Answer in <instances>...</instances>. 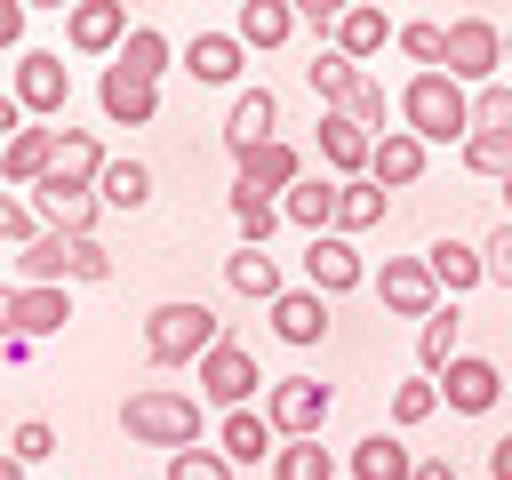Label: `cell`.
Segmentation results:
<instances>
[{"instance_id":"cell-1","label":"cell","mask_w":512,"mask_h":480,"mask_svg":"<svg viewBox=\"0 0 512 480\" xmlns=\"http://www.w3.org/2000/svg\"><path fill=\"white\" fill-rule=\"evenodd\" d=\"M120 432L136 448H160V456L208 448V400L200 392H176V384H144V392L120 400Z\"/></svg>"},{"instance_id":"cell-2","label":"cell","mask_w":512,"mask_h":480,"mask_svg":"<svg viewBox=\"0 0 512 480\" xmlns=\"http://www.w3.org/2000/svg\"><path fill=\"white\" fill-rule=\"evenodd\" d=\"M64 280H112V248L96 232H40L32 248L8 256V288H64Z\"/></svg>"},{"instance_id":"cell-3","label":"cell","mask_w":512,"mask_h":480,"mask_svg":"<svg viewBox=\"0 0 512 480\" xmlns=\"http://www.w3.org/2000/svg\"><path fill=\"white\" fill-rule=\"evenodd\" d=\"M216 344H224V320L200 296H168V304L144 312V360L152 368H200Z\"/></svg>"},{"instance_id":"cell-4","label":"cell","mask_w":512,"mask_h":480,"mask_svg":"<svg viewBox=\"0 0 512 480\" xmlns=\"http://www.w3.org/2000/svg\"><path fill=\"white\" fill-rule=\"evenodd\" d=\"M400 128L424 136V144H472V88H456L448 72H408Z\"/></svg>"},{"instance_id":"cell-5","label":"cell","mask_w":512,"mask_h":480,"mask_svg":"<svg viewBox=\"0 0 512 480\" xmlns=\"http://www.w3.org/2000/svg\"><path fill=\"white\" fill-rule=\"evenodd\" d=\"M192 392H200L208 408H224V416H232V408H256V392H272V376L256 368V352H248L240 336H224V344L192 368Z\"/></svg>"},{"instance_id":"cell-6","label":"cell","mask_w":512,"mask_h":480,"mask_svg":"<svg viewBox=\"0 0 512 480\" xmlns=\"http://www.w3.org/2000/svg\"><path fill=\"white\" fill-rule=\"evenodd\" d=\"M496 72H504V24L456 16V24H448V80L480 96V88H496Z\"/></svg>"},{"instance_id":"cell-7","label":"cell","mask_w":512,"mask_h":480,"mask_svg":"<svg viewBox=\"0 0 512 480\" xmlns=\"http://www.w3.org/2000/svg\"><path fill=\"white\" fill-rule=\"evenodd\" d=\"M8 96L24 104V120H56V112L72 104V64H64L56 48H24V56L8 64Z\"/></svg>"},{"instance_id":"cell-8","label":"cell","mask_w":512,"mask_h":480,"mask_svg":"<svg viewBox=\"0 0 512 480\" xmlns=\"http://www.w3.org/2000/svg\"><path fill=\"white\" fill-rule=\"evenodd\" d=\"M328 408H336V392L320 376H272V392H264V416H272L280 440H320Z\"/></svg>"},{"instance_id":"cell-9","label":"cell","mask_w":512,"mask_h":480,"mask_svg":"<svg viewBox=\"0 0 512 480\" xmlns=\"http://www.w3.org/2000/svg\"><path fill=\"white\" fill-rule=\"evenodd\" d=\"M128 0H72L64 8V48L72 56H88V64H112L120 48H128Z\"/></svg>"},{"instance_id":"cell-10","label":"cell","mask_w":512,"mask_h":480,"mask_svg":"<svg viewBox=\"0 0 512 480\" xmlns=\"http://www.w3.org/2000/svg\"><path fill=\"white\" fill-rule=\"evenodd\" d=\"M368 288H376V296H384V312H400V320H416V328H424V320H432V312H440V304H448V296H440V280H432V264H424V256H384V272H376V280H368Z\"/></svg>"},{"instance_id":"cell-11","label":"cell","mask_w":512,"mask_h":480,"mask_svg":"<svg viewBox=\"0 0 512 480\" xmlns=\"http://www.w3.org/2000/svg\"><path fill=\"white\" fill-rule=\"evenodd\" d=\"M376 272L360 264V248L344 240V232H320V240H304V288H320V296H352V288H368Z\"/></svg>"},{"instance_id":"cell-12","label":"cell","mask_w":512,"mask_h":480,"mask_svg":"<svg viewBox=\"0 0 512 480\" xmlns=\"http://www.w3.org/2000/svg\"><path fill=\"white\" fill-rule=\"evenodd\" d=\"M368 160H376V136H368L352 112H320V176L360 184V176H368Z\"/></svg>"},{"instance_id":"cell-13","label":"cell","mask_w":512,"mask_h":480,"mask_svg":"<svg viewBox=\"0 0 512 480\" xmlns=\"http://www.w3.org/2000/svg\"><path fill=\"white\" fill-rule=\"evenodd\" d=\"M64 320H72V288H8L0 296V328L8 336H64Z\"/></svg>"},{"instance_id":"cell-14","label":"cell","mask_w":512,"mask_h":480,"mask_svg":"<svg viewBox=\"0 0 512 480\" xmlns=\"http://www.w3.org/2000/svg\"><path fill=\"white\" fill-rule=\"evenodd\" d=\"M56 144H64V128H48V120L16 128V136L0 144V184H8V192H32V184L56 168Z\"/></svg>"},{"instance_id":"cell-15","label":"cell","mask_w":512,"mask_h":480,"mask_svg":"<svg viewBox=\"0 0 512 480\" xmlns=\"http://www.w3.org/2000/svg\"><path fill=\"white\" fill-rule=\"evenodd\" d=\"M104 168H112V152H104L88 128H64V144H56V168H48L32 192H96V184H104Z\"/></svg>"},{"instance_id":"cell-16","label":"cell","mask_w":512,"mask_h":480,"mask_svg":"<svg viewBox=\"0 0 512 480\" xmlns=\"http://www.w3.org/2000/svg\"><path fill=\"white\" fill-rule=\"evenodd\" d=\"M440 400H448V416H488V408L504 400V368L480 360V352H464V360L440 376Z\"/></svg>"},{"instance_id":"cell-17","label":"cell","mask_w":512,"mask_h":480,"mask_svg":"<svg viewBox=\"0 0 512 480\" xmlns=\"http://www.w3.org/2000/svg\"><path fill=\"white\" fill-rule=\"evenodd\" d=\"M272 136H280V96H272V88H240L232 112H224V152L240 160V152H256V144H272Z\"/></svg>"},{"instance_id":"cell-18","label":"cell","mask_w":512,"mask_h":480,"mask_svg":"<svg viewBox=\"0 0 512 480\" xmlns=\"http://www.w3.org/2000/svg\"><path fill=\"white\" fill-rule=\"evenodd\" d=\"M240 64H248L240 32H192V40H184V72H192L200 88H240Z\"/></svg>"},{"instance_id":"cell-19","label":"cell","mask_w":512,"mask_h":480,"mask_svg":"<svg viewBox=\"0 0 512 480\" xmlns=\"http://www.w3.org/2000/svg\"><path fill=\"white\" fill-rule=\"evenodd\" d=\"M96 104H104V120H112V128H152V120H160V88H152V80H128L120 64H104Z\"/></svg>"},{"instance_id":"cell-20","label":"cell","mask_w":512,"mask_h":480,"mask_svg":"<svg viewBox=\"0 0 512 480\" xmlns=\"http://www.w3.org/2000/svg\"><path fill=\"white\" fill-rule=\"evenodd\" d=\"M232 168H240V184H256V192H272V200H280V192H296V184L312 176V168H304V152H296L288 136H272V144H256V152H240Z\"/></svg>"},{"instance_id":"cell-21","label":"cell","mask_w":512,"mask_h":480,"mask_svg":"<svg viewBox=\"0 0 512 480\" xmlns=\"http://www.w3.org/2000/svg\"><path fill=\"white\" fill-rule=\"evenodd\" d=\"M424 264H432V280H440V296L456 304V296H472L480 280H488V248H472V240H456V232H440L432 248H424Z\"/></svg>"},{"instance_id":"cell-22","label":"cell","mask_w":512,"mask_h":480,"mask_svg":"<svg viewBox=\"0 0 512 480\" xmlns=\"http://www.w3.org/2000/svg\"><path fill=\"white\" fill-rule=\"evenodd\" d=\"M424 168H432V144H424V136H408V128L376 136V160H368V176H376L384 192H408V184H424Z\"/></svg>"},{"instance_id":"cell-23","label":"cell","mask_w":512,"mask_h":480,"mask_svg":"<svg viewBox=\"0 0 512 480\" xmlns=\"http://www.w3.org/2000/svg\"><path fill=\"white\" fill-rule=\"evenodd\" d=\"M304 80H312V96H320L328 112H352V104H360V88H368V64H352L344 48H320V56L304 64Z\"/></svg>"},{"instance_id":"cell-24","label":"cell","mask_w":512,"mask_h":480,"mask_svg":"<svg viewBox=\"0 0 512 480\" xmlns=\"http://www.w3.org/2000/svg\"><path fill=\"white\" fill-rule=\"evenodd\" d=\"M272 336L296 344V352H312V344L328 336V296H320V288H288V296L272 304Z\"/></svg>"},{"instance_id":"cell-25","label":"cell","mask_w":512,"mask_h":480,"mask_svg":"<svg viewBox=\"0 0 512 480\" xmlns=\"http://www.w3.org/2000/svg\"><path fill=\"white\" fill-rule=\"evenodd\" d=\"M216 448H224L232 464H272V456H280V432H272L264 408H232V416L216 424Z\"/></svg>"},{"instance_id":"cell-26","label":"cell","mask_w":512,"mask_h":480,"mask_svg":"<svg viewBox=\"0 0 512 480\" xmlns=\"http://www.w3.org/2000/svg\"><path fill=\"white\" fill-rule=\"evenodd\" d=\"M336 192H344L336 176H304L296 192H280V216H288L304 240H320V232H336Z\"/></svg>"},{"instance_id":"cell-27","label":"cell","mask_w":512,"mask_h":480,"mask_svg":"<svg viewBox=\"0 0 512 480\" xmlns=\"http://www.w3.org/2000/svg\"><path fill=\"white\" fill-rule=\"evenodd\" d=\"M224 288L248 296V304H264V312L288 296V280H280V264H272L264 248H232V256H224Z\"/></svg>"},{"instance_id":"cell-28","label":"cell","mask_w":512,"mask_h":480,"mask_svg":"<svg viewBox=\"0 0 512 480\" xmlns=\"http://www.w3.org/2000/svg\"><path fill=\"white\" fill-rule=\"evenodd\" d=\"M456 360H464V312L440 304V312L416 328V376H448Z\"/></svg>"},{"instance_id":"cell-29","label":"cell","mask_w":512,"mask_h":480,"mask_svg":"<svg viewBox=\"0 0 512 480\" xmlns=\"http://www.w3.org/2000/svg\"><path fill=\"white\" fill-rule=\"evenodd\" d=\"M296 8L288 0H240V16H232V32H240V48H288L296 40Z\"/></svg>"},{"instance_id":"cell-30","label":"cell","mask_w":512,"mask_h":480,"mask_svg":"<svg viewBox=\"0 0 512 480\" xmlns=\"http://www.w3.org/2000/svg\"><path fill=\"white\" fill-rule=\"evenodd\" d=\"M392 40H400V24H392L384 8H368V0H360V8H344V24H336V40H328V48H344L352 64H368V56H384Z\"/></svg>"},{"instance_id":"cell-31","label":"cell","mask_w":512,"mask_h":480,"mask_svg":"<svg viewBox=\"0 0 512 480\" xmlns=\"http://www.w3.org/2000/svg\"><path fill=\"white\" fill-rule=\"evenodd\" d=\"M224 208H232V224H240V248H264V240L288 224V216H280V200H272V192H256V184H240V176H232Z\"/></svg>"},{"instance_id":"cell-32","label":"cell","mask_w":512,"mask_h":480,"mask_svg":"<svg viewBox=\"0 0 512 480\" xmlns=\"http://www.w3.org/2000/svg\"><path fill=\"white\" fill-rule=\"evenodd\" d=\"M352 480H416L408 440H400V432H368V440L352 448Z\"/></svg>"},{"instance_id":"cell-33","label":"cell","mask_w":512,"mask_h":480,"mask_svg":"<svg viewBox=\"0 0 512 480\" xmlns=\"http://www.w3.org/2000/svg\"><path fill=\"white\" fill-rule=\"evenodd\" d=\"M112 64H120L128 80H152V88H160V72L176 64V40H168L160 24H136V32H128V48H120Z\"/></svg>"},{"instance_id":"cell-34","label":"cell","mask_w":512,"mask_h":480,"mask_svg":"<svg viewBox=\"0 0 512 480\" xmlns=\"http://www.w3.org/2000/svg\"><path fill=\"white\" fill-rule=\"evenodd\" d=\"M384 200H392V192H384L376 176L344 184V192H336V232H344V240H352V232H376V224H384Z\"/></svg>"},{"instance_id":"cell-35","label":"cell","mask_w":512,"mask_h":480,"mask_svg":"<svg viewBox=\"0 0 512 480\" xmlns=\"http://www.w3.org/2000/svg\"><path fill=\"white\" fill-rule=\"evenodd\" d=\"M448 400H440V376H400L392 384V432H416V424H432Z\"/></svg>"},{"instance_id":"cell-36","label":"cell","mask_w":512,"mask_h":480,"mask_svg":"<svg viewBox=\"0 0 512 480\" xmlns=\"http://www.w3.org/2000/svg\"><path fill=\"white\" fill-rule=\"evenodd\" d=\"M392 48H400L416 72H448V24H424V16H416V24H400Z\"/></svg>"},{"instance_id":"cell-37","label":"cell","mask_w":512,"mask_h":480,"mask_svg":"<svg viewBox=\"0 0 512 480\" xmlns=\"http://www.w3.org/2000/svg\"><path fill=\"white\" fill-rule=\"evenodd\" d=\"M96 200H104V208H144V200H152V168H144V160H112L104 184H96Z\"/></svg>"},{"instance_id":"cell-38","label":"cell","mask_w":512,"mask_h":480,"mask_svg":"<svg viewBox=\"0 0 512 480\" xmlns=\"http://www.w3.org/2000/svg\"><path fill=\"white\" fill-rule=\"evenodd\" d=\"M32 200H40V216H48L56 232H96V216H104L96 192H32Z\"/></svg>"},{"instance_id":"cell-39","label":"cell","mask_w":512,"mask_h":480,"mask_svg":"<svg viewBox=\"0 0 512 480\" xmlns=\"http://www.w3.org/2000/svg\"><path fill=\"white\" fill-rule=\"evenodd\" d=\"M464 168H472V176H496V184H512V128H472V144H464Z\"/></svg>"},{"instance_id":"cell-40","label":"cell","mask_w":512,"mask_h":480,"mask_svg":"<svg viewBox=\"0 0 512 480\" xmlns=\"http://www.w3.org/2000/svg\"><path fill=\"white\" fill-rule=\"evenodd\" d=\"M272 480H336V456H328L320 440H280Z\"/></svg>"},{"instance_id":"cell-41","label":"cell","mask_w":512,"mask_h":480,"mask_svg":"<svg viewBox=\"0 0 512 480\" xmlns=\"http://www.w3.org/2000/svg\"><path fill=\"white\" fill-rule=\"evenodd\" d=\"M40 232H48V224H32V200H24V192H0V240H8V256L32 248Z\"/></svg>"},{"instance_id":"cell-42","label":"cell","mask_w":512,"mask_h":480,"mask_svg":"<svg viewBox=\"0 0 512 480\" xmlns=\"http://www.w3.org/2000/svg\"><path fill=\"white\" fill-rule=\"evenodd\" d=\"M8 456H16L24 472H32V464H48V456H56V424H40V416H24V424L8 432Z\"/></svg>"},{"instance_id":"cell-43","label":"cell","mask_w":512,"mask_h":480,"mask_svg":"<svg viewBox=\"0 0 512 480\" xmlns=\"http://www.w3.org/2000/svg\"><path fill=\"white\" fill-rule=\"evenodd\" d=\"M240 464L224 456V448H184V456H168V480H232Z\"/></svg>"},{"instance_id":"cell-44","label":"cell","mask_w":512,"mask_h":480,"mask_svg":"<svg viewBox=\"0 0 512 480\" xmlns=\"http://www.w3.org/2000/svg\"><path fill=\"white\" fill-rule=\"evenodd\" d=\"M472 128H512V88H504V80L472 96Z\"/></svg>"},{"instance_id":"cell-45","label":"cell","mask_w":512,"mask_h":480,"mask_svg":"<svg viewBox=\"0 0 512 480\" xmlns=\"http://www.w3.org/2000/svg\"><path fill=\"white\" fill-rule=\"evenodd\" d=\"M488 280H496V288H512V224H496V232H488Z\"/></svg>"},{"instance_id":"cell-46","label":"cell","mask_w":512,"mask_h":480,"mask_svg":"<svg viewBox=\"0 0 512 480\" xmlns=\"http://www.w3.org/2000/svg\"><path fill=\"white\" fill-rule=\"evenodd\" d=\"M24 40V0H0V48H16ZM24 56V48H16Z\"/></svg>"},{"instance_id":"cell-47","label":"cell","mask_w":512,"mask_h":480,"mask_svg":"<svg viewBox=\"0 0 512 480\" xmlns=\"http://www.w3.org/2000/svg\"><path fill=\"white\" fill-rule=\"evenodd\" d=\"M488 480H512V432H504V440H488Z\"/></svg>"},{"instance_id":"cell-48","label":"cell","mask_w":512,"mask_h":480,"mask_svg":"<svg viewBox=\"0 0 512 480\" xmlns=\"http://www.w3.org/2000/svg\"><path fill=\"white\" fill-rule=\"evenodd\" d=\"M416 480H456V464L448 456H416Z\"/></svg>"},{"instance_id":"cell-49","label":"cell","mask_w":512,"mask_h":480,"mask_svg":"<svg viewBox=\"0 0 512 480\" xmlns=\"http://www.w3.org/2000/svg\"><path fill=\"white\" fill-rule=\"evenodd\" d=\"M504 224H512V184H504Z\"/></svg>"},{"instance_id":"cell-50","label":"cell","mask_w":512,"mask_h":480,"mask_svg":"<svg viewBox=\"0 0 512 480\" xmlns=\"http://www.w3.org/2000/svg\"><path fill=\"white\" fill-rule=\"evenodd\" d=\"M504 64H512V32H504Z\"/></svg>"}]
</instances>
